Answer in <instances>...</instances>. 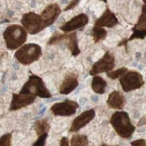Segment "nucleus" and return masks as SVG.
<instances>
[{
	"instance_id": "1",
	"label": "nucleus",
	"mask_w": 146,
	"mask_h": 146,
	"mask_svg": "<svg viewBox=\"0 0 146 146\" xmlns=\"http://www.w3.org/2000/svg\"><path fill=\"white\" fill-rule=\"evenodd\" d=\"M28 32L27 30L18 24L7 26L3 33L6 47L10 50L19 49L23 45L27 40Z\"/></svg>"
},
{
	"instance_id": "2",
	"label": "nucleus",
	"mask_w": 146,
	"mask_h": 146,
	"mask_svg": "<svg viewBox=\"0 0 146 146\" xmlns=\"http://www.w3.org/2000/svg\"><path fill=\"white\" fill-rule=\"evenodd\" d=\"M110 122L117 135L125 139L131 137L136 129L135 126L131 122L129 114L124 111L113 113Z\"/></svg>"
},
{
	"instance_id": "3",
	"label": "nucleus",
	"mask_w": 146,
	"mask_h": 146,
	"mask_svg": "<svg viewBox=\"0 0 146 146\" xmlns=\"http://www.w3.org/2000/svg\"><path fill=\"white\" fill-rule=\"evenodd\" d=\"M19 94L45 99L50 98L52 96L42 79L35 75H30L29 80L23 85Z\"/></svg>"
},
{
	"instance_id": "4",
	"label": "nucleus",
	"mask_w": 146,
	"mask_h": 146,
	"mask_svg": "<svg viewBox=\"0 0 146 146\" xmlns=\"http://www.w3.org/2000/svg\"><path fill=\"white\" fill-rule=\"evenodd\" d=\"M42 48L37 44L27 43L21 47L15 53V58L23 65H29L41 57Z\"/></svg>"
},
{
	"instance_id": "5",
	"label": "nucleus",
	"mask_w": 146,
	"mask_h": 146,
	"mask_svg": "<svg viewBox=\"0 0 146 146\" xmlns=\"http://www.w3.org/2000/svg\"><path fill=\"white\" fill-rule=\"evenodd\" d=\"M61 42H64L72 56H77L78 55L80 54V50L78 47V40L76 32L71 33H61L56 31L50 36L47 44L48 45H57Z\"/></svg>"
},
{
	"instance_id": "6",
	"label": "nucleus",
	"mask_w": 146,
	"mask_h": 146,
	"mask_svg": "<svg viewBox=\"0 0 146 146\" xmlns=\"http://www.w3.org/2000/svg\"><path fill=\"white\" fill-rule=\"evenodd\" d=\"M23 28L30 35H36L46 28L40 15L34 12L23 14L21 20Z\"/></svg>"
},
{
	"instance_id": "7",
	"label": "nucleus",
	"mask_w": 146,
	"mask_h": 146,
	"mask_svg": "<svg viewBox=\"0 0 146 146\" xmlns=\"http://www.w3.org/2000/svg\"><path fill=\"white\" fill-rule=\"evenodd\" d=\"M119 82L124 92L135 91L141 88L145 84L143 75L137 71H128L120 78Z\"/></svg>"
},
{
	"instance_id": "8",
	"label": "nucleus",
	"mask_w": 146,
	"mask_h": 146,
	"mask_svg": "<svg viewBox=\"0 0 146 146\" xmlns=\"http://www.w3.org/2000/svg\"><path fill=\"white\" fill-rule=\"evenodd\" d=\"M115 64L114 54L110 51H107L100 59L94 64L89 71V75L95 76L100 73L110 72L115 67Z\"/></svg>"
},
{
	"instance_id": "9",
	"label": "nucleus",
	"mask_w": 146,
	"mask_h": 146,
	"mask_svg": "<svg viewBox=\"0 0 146 146\" xmlns=\"http://www.w3.org/2000/svg\"><path fill=\"white\" fill-rule=\"evenodd\" d=\"M79 108V104L73 100H66L64 102L55 103L50 108L51 113L58 116H71L75 115Z\"/></svg>"
},
{
	"instance_id": "10",
	"label": "nucleus",
	"mask_w": 146,
	"mask_h": 146,
	"mask_svg": "<svg viewBox=\"0 0 146 146\" xmlns=\"http://www.w3.org/2000/svg\"><path fill=\"white\" fill-rule=\"evenodd\" d=\"M62 10L57 3L49 4L45 7L40 13L42 19L43 21L45 27H50L57 20Z\"/></svg>"
},
{
	"instance_id": "11",
	"label": "nucleus",
	"mask_w": 146,
	"mask_h": 146,
	"mask_svg": "<svg viewBox=\"0 0 146 146\" xmlns=\"http://www.w3.org/2000/svg\"><path fill=\"white\" fill-rule=\"evenodd\" d=\"M89 21V18L86 13H80L73 17L70 21L63 24L60 27V29L64 32H73L75 30L81 29L87 25Z\"/></svg>"
},
{
	"instance_id": "12",
	"label": "nucleus",
	"mask_w": 146,
	"mask_h": 146,
	"mask_svg": "<svg viewBox=\"0 0 146 146\" xmlns=\"http://www.w3.org/2000/svg\"><path fill=\"white\" fill-rule=\"evenodd\" d=\"M95 115L96 114L94 109L88 110L80 113L73 120L71 126L69 129V132H77L79 131L80 129L84 127L94 118Z\"/></svg>"
},
{
	"instance_id": "13",
	"label": "nucleus",
	"mask_w": 146,
	"mask_h": 146,
	"mask_svg": "<svg viewBox=\"0 0 146 146\" xmlns=\"http://www.w3.org/2000/svg\"><path fill=\"white\" fill-rule=\"evenodd\" d=\"M132 35L128 39V41L135 39H144L146 36V6L143 5L141 15L139 16L137 23L132 27Z\"/></svg>"
},
{
	"instance_id": "14",
	"label": "nucleus",
	"mask_w": 146,
	"mask_h": 146,
	"mask_svg": "<svg viewBox=\"0 0 146 146\" xmlns=\"http://www.w3.org/2000/svg\"><path fill=\"white\" fill-rule=\"evenodd\" d=\"M12 96H13L10 103V111H15L21 108H27V106L32 104L36 99V96L21 94L13 93Z\"/></svg>"
},
{
	"instance_id": "15",
	"label": "nucleus",
	"mask_w": 146,
	"mask_h": 146,
	"mask_svg": "<svg viewBox=\"0 0 146 146\" xmlns=\"http://www.w3.org/2000/svg\"><path fill=\"white\" fill-rule=\"evenodd\" d=\"M118 23H119V21H118L116 15L110 10L109 7H107L102 15L98 19L95 21L94 26L102 27V28H104V27L112 28V27H114L115 26L118 25Z\"/></svg>"
},
{
	"instance_id": "16",
	"label": "nucleus",
	"mask_w": 146,
	"mask_h": 146,
	"mask_svg": "<svg viewBox=\"0 0 146 146\" xmlns=\"http://www.w3.org/2000/svg\"><path fill=\"white\" fill-rule=\"evenodd\" d=\"M78 75L75 72H70L65 76L59 86L60 94L66 95L73 91L78 86Z\"/></svg>"
},
{
	"instance_id": "17",
	"label": "nucleus",
	"mask_w": 146,
	"mask_h": 146,
	"mask_svg": "<svg viewBox=\"0 0 146 146\" xmlns=\"http://www.w3.org/2000/svg\"><path fill=\"white\" fill-rule=\"evenodd\" d=\"M126 99L123 94L119 91H113L110 94L107 100V105L110 109L123 110Z\"/></svg>"
},
{
	"instance_id": "18",
	"label": "nucleus",
	"mask_w": 146,
	"mask_h": 146,
	"mask_svg": "<svg viewBox=\"0 0 146 146\" xmlns=\"http://www.w3.org/2000/svg\"><path fill=\"white\" fill-rule=\"evenodd\" d=\"M107 86H108L107 82L101 76L99 75L93 76L91 80V88L94 92L97 94H105Z\"/></svg>"
},
{
	"instance_id": "19",
	"label": "nucleus",
	"mask_w": 146,
	"mask_h": 146,
	"mask_svg": "<svg viewBox=\"0 0 146 146\" xmlns=\"http://www.w3.org/2000/svg\"><path fill=\"white\" fill-rule=\"evenodd\" d=\"M50 123H48L47 118H41L39 119L35 123V133L37 137L48 134L50 130Z\"/></svg>"
},
{
	"instance_id": "20",
	"label": "nucleus",
	"mask_w": 146,
	"mask_h": 146,
	"mask_svg": "<svg viewBox=\"0 0 146 146\" xmlns=\"http://www.w3.org/2000/svg\"><path fill=\"white\" fill-rule=\"evenodd\" d=\"M91 35L93 36L94 42L96 43V42L105 40L108 36V32L105 28L94 26L92 31H91Z\"/></svg>"
},
{
	"instance_id": "21",
	"label": "nucleus",
	"mask_w": 146,
	"mask_h": 146,
	"mask_svg": "<svg viewBox=\"0 0 146 146\" xmlns=\"http://www.w3.org/2000/svg\"><path fill=\"white\" fill-rule=\"evenodd\" d=\"M88 137L86 135L75 134L70 139V146H88Z\"/></svg>"
},
{
	"instance_id": "22",
	"label": "nucleus",
	"mask_w": 146,
	"mask_h": 146,
	"mask_svg": "<svg viewBox=\"0 0 146 146\" xmlns=\"http://www.w3.org/2000/svg\"><path fill=\"white\" fill-rule=\"evenodd\" d=\"M128 71L129 70H128V69L126 67L123 66V67L117 69V70H114V71L108 72L107 73V76L110 79H111V80H116L118 78H121V77H123Z\"/></svg>"
},
{
	"instance_id": "23",
	"label": "nucleus",
	"mask_w": 146,
	"mask_h": 146,
	"mask_svg": "<svg viewBox=\"0 0 146 146\" xmlns=\"http://www.w3.org/2000/svg\"><path fill=\"white\" fill-rule=\"evenodd\" d=\"M12 145V134L7 133L2 135L0 138V146H11Z\"/></svg>"
},
{
	"instance_id": "24",
	"label": "nucleus",
	"mask_w": 146,
	"mask_h": 146,
	"mask_svg": "<svg viewBox=\"0 0 146 146\" xmlns=\"http://www.w3.org/2000/svg\"><path fill=\"white\" fill-rule=\"evenodd\" d=\"M48 134H45V135L38 137L37 139L34 143L32 146H45V140H46V138L48 137Z\"/></svg>"
},
{
	"instance_id": "25",
	"label": "nucleus",
	"mask_w": 146,
	"mask_h": 146,
	"mask_svg": "<svg viewBox=\"0 0 146 146\" xmlns=\"http://www.w3.org/2000/svg\"><path fill=\"white\" fill-rule=\"evenodd\" d=\"M79 3H80V0H74V1H71V2L68 4V5L64 9V11H68V10H72V9L75 8Z\"/></svg>"
},
{
	"instance_id": "26",
	"label": "nucleus",
	"mask_w": 146,
	"mask_h": 146,
	"mask_svg": "<svg viewBox=\"0 0 146 146\" xmlns=\"http://www.w3.org/2000/svg\"><path fill=\"white\" fill-rule=\"evenodd\" d=\"M131 146H146V141L144 139H136L131 142Z\"/></svg>"
},
{
	"instance_id": "27",
	"label": "nucleus",
	"mask_w": 146,
	"mask_h": 146,
	"mask_svg": "<svg viewBox=\"0 0 146 146\" xmlns=\"http://www.w3.org/2000/svg\"><path fill=\"white\" fill-rule=\"evenodd\" d=\"M59 146H70V143H69V139L66 137H63L61 139Z\"/></svg>"
},
{
	"instance_id": "28",
	"label": "nucleus",
	"mask_w": 146,
	"mask_h": 146,
	"mask_svg": "<svg viewBox=\"0 0 146 146\" xmlns=\"http://www.w3.org/2000/svg\"><path fill=\"white\" fill-rule=\"evenodd\" d=\"M146 123V121H145V118H142L141 119L139 120V122L137 124V126H143V124H145V123Z\"/></svg>"
},
{
	"instance_id": "29",
	"label": "nucleus",
	"mask_w": 146,
	"mask_h": 146,
	"mask_svg": "<svg viewBox=\"0 0 146 146\" xmlns=\"http://www.w3.org/2000/svg\"><path fill=\"white\" fill-rule=\"evenodd\" d=\"M101 146H110V145H106V144H104V143H103V144ZM115 146H118V145H115Z\"/></svg>"
},
{
	"instance_id": "30",
	"label": "nucleus",
	"mask_w": 146,
	"mask_h": 146,
	"mask_svg": "<svg viewBox=\"0 0 146 146\" xmlns=\"http://www.w3.org/2000/svg\"><path fill=\"white\" fill-rule=\"evenodd\" d=\"M143 2H144L145 5V6H146V0H143Z\"/></svg>"
}]
</instances>
